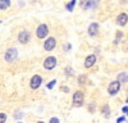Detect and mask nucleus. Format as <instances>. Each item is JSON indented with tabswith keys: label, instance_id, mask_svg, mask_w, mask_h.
<instances>
[{
	"label": "nucleus",
	"instance_id": "obj_9",
	"mask_svg": "<svg viewBox=\"0 0 128 123\" xmlns=\"http://www.w3.org/2000/svg\"><path fill=\"white\" fill-rule=\"evenodd\" d=\"M96 55L95 54H91V55H88L86 59H84V68H87V69H90L91 67H94L95 66V63H96Z\"/></svg>",
	"mask_w": 128,
	"mask_h": 123
},
{
	"label": "nucleus",
	"instance_id": "obj_28",
	"mask_svg": "<svg viewBox=\"0 0 128 123\" xmlns=\"http://www.w3.org/2000/svg\"><path fill=\"white\" fill-rule=\"evenodd\" d=\"M18 123H22V122H18Z\"/></svg>",
	"mask_w": 128,
	"mask_h": 123
},
{
	"label": "nucleus",
	"instance_id": "obj_22",
	"mask_svg": "<svg viewBox=\"0 0 128 123\" xmlns=\"http://www.w3.org/2000/svg\"><path fill=\"white\" fill-rule=\"evenodd\" d=\"M123 122H126V117L124 116H122V117H119L118 119H116V123H123Z\"/></svg>",
	"mask_w": 128,
	"mask_h": 123
},
{
	"label": "nucleus",
	"instance_id": "obj_4",
	"mask_svg": "<svg viewBox=\"0 0 128 123\" xmlns=\"http://www.w3.org/2000/svg\"><path fill=\"white\" fill-rule=\"evenodd\" d=\"M36 35L38 38H45L49 35V27L46 24H40L36 30Z\"/></svg>",
	"mask_w": 128,
	"mask_h": 123
},
{
	"label": "nucleus",
	"instance_id": "obj_27",
	"mask_svg": "<svg viewBox=\"0 0 128 123\" xmlns=\"http://www.w3.org/2000/svg\"><path fill=\"white\" fill-rule=\"evenodd\" d=\"M37 123H45V122H37Z\"/></svg>",
	"mask_w": 128,
	"mask_h": 123
},
{
	"label": "nucleus",
	"instance_id": "obj_30",
	"mask_svg": "<svg viewBox=\"0 0 128 123\" xmlns=\"http://www.w3.org/2000/svg\"><path fill=\"white\" fill-rule=\"evenodd\" d=\"M127 50H128V48H127Z\"/></svg>",
	"mask_w": 128,
	"mask_h": 123
},
{
	"label": "nucleus",
	"instance_id": "obj_16",
	"mask_svg": "<svg viewBox=\"0 0 128 123\" xmlns=\"http://www.w3.org/2000/svg\"><path fill=\"white\" fill-rule=\"evenodd\" d=\"M123 37H124V34H123V32H120V31H118V32H116V37H115L114 44H115V45H118V44H119V41H122V40H123Z\"/></svg>",
	"mask_w": 128,
	"mask_h": 123
},
{
	"label": "nucleus",
	"instance_id": "obj_18",
	"mask_svg": "<svg viewBox=\"0 0 128 123\" xmlns=\"http://www.w3.org/2000/svg\"><path fill=\"white\" fill-rule=\"evenodd\" d=\"M86 80H87V76L86 74H82V76H80V78H78V84L82 86V85H84L86 84Z\"/></svg>",
	"mask_w": 128,
	"mask_h": 123
},
{
	"label": "nucleus",
	"instance_id": "obj_7",
	"mask_svg": "<svg viewBox=\"0 0 128 123\" xmlns=\"http://www.w3.org/2000/svg\"><path fill=\"white\" fill-rule=\"evenodd\" d=\"M41 84H42V77L41 76H38V74H35L34 77L31 78V88H34V90H36V88H38L40 86H41Z\"/></svg>",
	"mask_w": 128,
	"mask_h": 123
},
{
	"label": "nucleus",
	"instance_id": "obj_20",
	"mask_svg": "<svg viewBox=\"0 0 128 123\" xmlns=\"http://www.w3.org/2000/svg\"><path fill=\"white\" fill-rule=\"evenodd\" d=\"M5 120H6V114L0 113V123H5Z\"/></svg>",
	"mask_w": 128,
	"mask_h": 123
},
{
	"label": "nucleus",
	"instance_id": "obj_26",
	"mask_svg": "<svg viewBox=\"0 0 128 123\" xmlns=\"http://www.w3.org/2000/svg\"><path fill=\"white\" fill-rule=\"evenodd\" d=\"M126 102H127V104H128V98H127V100H126Z\"/></svg>",
	"mask_w": 128,
	"mask_h": 123
},
{
	"label": "nucleus",
	"instance_id": "obj_19",
	"mask_svg": "<svg viewBox=\"0 0 128 123\" xmlns=\"http://www.w3.org/2000/svg\"><path fill=\"white\" fill-rule=\"evenodd\" d=\"M55 85H56V80H52L51 82H49V84L46 85V87H48V90H52Z\"/></svg>",
	"mask_w": 128,
	"mask_h": 123
},
{
	"label": "nucleus",
	"instance_id": "obj_21",
	"mask_svg": "<svg viewBox=\"0 0 128 123\" xmlns=\"http://www.w3.org/2000/svg\"><path fill=\"white\" fill-rule=\"evenodd\" d=\"M49 123H60V120H59V118H56V117H52V118L49 120Z\"/></svg>",
	"mask_w": 128,
	"mask_h": 123
},
{
	"label": "nucleus",
	"instance_id": "obj_10",
	"mask_svg": "<svg viewBox=\"0 0 128 123\" xmlns=\"http://www.w3.org/2000/svg\"><path fill=\"white\" fill-rule=\"evenodd\" d=\"M30 38H31V34L28 31H22V32L18 35V41L20 44H27L30 41Z\"/></svg>",
	"mask_w": 128,
	"mask_h": 123
},
{
	"label": "nucleus",
	"instance_id": "obj_3",
	"mask_svg": "<svg viewBox=\"0 0 128 123\" xmlns=\"http://www.w3.org/2000/svg\"><path fill=\"white\" fill-rule=\"evenodd\" d=\"M18 56V50L12 48V49H8V51L5 53V60L8 62V63H13V62L17 59Z\"/></svg>",
	"mask_w": 128,
	"mask_h": 123
},
{
	"label": "nucleus",
	"instance_id": "obj_1",
	"mask_svg": "<svg viewBox=\"0 0 128 123\" xmlns=\"http://www.w3.org/2000/svg\"><path fill=\"white\" fill-rule=\"evenodd\" d=\"M120 87H122V84H120L118 80L110 82V85H109V87H108V94H109L110 96L116 95V94L120 91Z\"/></svg>",
	"mask_w": 128,
	"mask_h": 123
},
{
	"label": "nucleus",
	"instance_id": "obj_2",
	"mask_svg": "<svg viewBox=\"0 0 128 123\" xmlns=\"http://www.w3.org/2000/svg\"><path fill=\"white\" fill-rule=\"evenodd\" d=\"M84 102V94L82 91H77L73 95V105L74 106H82Z\"/></svg>",
	"mask_w": 128,
	"mask_h": 123
},
{
	"label": "nucleus",
	"instance_id": "obj_29",
	"mask_svg": "<svg viewBox=\"0 0 128 123\" xmlns=\"http://www.w3.org/2000/svg\"><path fill=\"white\" fill-rule=\"evenodd\" d=\"M127 116H128V113H127Z\"/></svg>",
	"mask_w": 128,
	"mask_h": 123
},
{
	"label": "nucleus",
	"instance_id": "obj_25",
	"mask_svg": "<svg viewBox=\"0 0 128 123\" xmlns=\"http://www.w3.org/2000/svg\"><path fill=\"white\" fill-rule=\"evenodd\" d=\"M67 73H68V74H73V70H72L70 68H67Z\"/></svg>",
	"mask_w": 128,
	"mask_h": 123
},
{
	"label": "nucleus",
	"instance_id": "obj_12",
	"mask_svg": "<svg viewBox=\"0 0 128 123\" xmlns=\"http://www.w3.org/2000/svg\"><path fill=\"white\" fill-rule=\"evenodd\" d=\"M99 30H100V24L99 23H96V22L91 23L90 27H88V35L92 36V37L96 36V35H98V32H99Z\"/></svg>",
	"mask_w": 128,
	"mask_h": 123
},
{
	"label": "nucleus",
	"instance_id": "obj_24",
	"mask_svg": "<svg viewBox=\"0 0 128 123\" xmlns=\"http://www.w3.org/2000/svg\"><path fill=\"white\" fill-rule=\"evenodd\" d=\"M122 112L124 113V114H127V113H128V106H123L122 108Z\"/></svg>",
	"mask_w": 128,
	"mask_h": 123
},
{
	"label": "nucleus",
	"instance_id": "obj_5",
	"mask_svg": "<svg viewBox=\"0 0 128 123\" xmlns=\"http://www.w3.org/2000/svg\"><path fill=\"white\" fill-rule=\"evenodd\" d=\"M56 66V58L55 56H49L45 59L44 62V68L46 70H51V69H54Z\"/></svg>",
	"mask_w": 128,
	"mask_h": 123
},
{
	"label": "nucleus",
	"instance_id": "obj_13",
	"mask_svg": "<svg viewBox=\"0 0 128 123\" xmlns=\"http://www.w3.org/2000/svg\"><path fill=\"white\" fill-rule=\"evenodd\" d=\"M116 80H118L120 84H127L128 82V73L127 72H120V73L116 76Z\"/></svg>",
	"mask_w": 128,
	"mask_h": 123
},
{
	"label": "nucleus",
	"instance_id": "obj_14",
	"mask_svg": "<svg viewBox=\"0 0 128 123\" xmlns=\"http://www.w3.org/2000/svg\"><path fill=\"white\" fill-rule=\"evenodd\" d=\"M101 113L104 114L105 118H109V117L112 116V113H110V106H109L108 104H105V105L101 108Z\"/></svg>",
	"mask_w": 128,
	"mask_h": 123
},
{
	"label": "nucleus",
	"instance_id": "obj_15",
	"mask_svg": "<svg viewBox=\"0 0 128 123\" xmlns=\"http://www.w3.org/2000/svg\"><path fill=\"white\" fill-rule=\"evenodd\" d=\"M10 6V0H0V9L5 10Z\"/></svg>",
	"mask_w": 128,
	"mask_h": 123
},
{
	"label": "nucleus",
	"instance_id": "obj_23",
	"mask_svg": "<svg viewBox=\"0 0 128 123\" xmlns=\"http://www.w3.org/2000/svg\"><path fill=\"white\" fill-rule=\"evenodd\" d=\"M62 91H63V92H68V91H69V87H67V86H62Z\"/></svg>",
	"mask_w": 128,
	"mask_h": 123
},
{
	"label": "nucleus",
	"instance_id": "obj_17",
	"mask_svg": "<svg viewBox=\"0 0 128 123\" xmlns=\"http://www.w3.org/2000/svg\"><path fill=\"white\" fill-rule=\"evenodd\" d=\"M77 3V0H72V2L69 4H67V9L69 10V12H73V9H74V5H76Z\"/></svg>",
	"mask_w": 128,
	"mask_h": 123
},
{
	"label": "nucleus",
	"instance_id": "obj_8",
	"mask_svg": "<svg viewBox=\"0 0 128 123\" xmlns=\"http://www.w3.org/2000/svg\"><path fill=\"white\" fill-rule=\"evenodd\" d=\"M55 45H56L55 38H54V37H49L45 42H44V49H45L46 51H51V50H54Z\"/></svg>",
	"mask_w": 128,
	"mask_h": 123
},
{
	"label": "nucleus",
	"instance_id": "obj_6",
	"mask_svg": "<svg viewBox=\"0 0 128 123\" xmlns=\"http://www.w3.org/2000/svg\"><path fill=\"white\" fill-rule=\"evenodd\" d=\"M99 0H81V6L87 10V9H94L96 5H98Z\"/></svg>",
	"mask_w": 128,
	"mask_h": 123
},
{
	"label": "nucleus",
	"instance_id": "obj_11",
	"mask_svg": "<svg viewBox=\"0 0 128 123\" xmlns=\"http://www.w3.org/2000/svg\"><path fill=\"white\" fill-rule=\"evenodd\" d=\"M127 23H128V14L127 13H120L118 17H116V24L118 26L124 27Z\"/></svg>",
	"mask_w": 128,
	"mask_h": 123
}]
</instances>
